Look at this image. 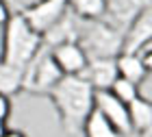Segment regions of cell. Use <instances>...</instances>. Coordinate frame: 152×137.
I'll return each instance as SVG.
<instances>
[{
    "instance_id": "cell-1",
    "label": "cell",
    "mask_w": 152,
    "mask_h": 137,
    "mask_svg": "<svg viewBox=\"0 0 152 137\" xmlns=\"http://www.w3.org/2000/svg\"><path fill=\"white\" fill-rule=\"evenodd\" d=\"M59 113V122L67 135H83L87 118L96 109V89L83 76H63L48 96Z\"/></svg>"
},
{
    "instance_id": "cell-2",
    "label": "cell",
    "mask_w": 152,
    "mask_h": 137,
    "mask_svg": "<svg viewBox=\"0 0 152 137\" xmlns=\"http://www.w3.org/2000/svg\"><path fill=\"white\" fill-rule=\"evenodd\" d=\"M44 46H46L44 35L33 29L22 13H15L11 18V22L4 26L0 57H2L4 63L26 70V65L37 57Z\"/></svg>"
},
{
    "instance_id": "cell-3",
    "label": "cell",
    "mask_w": 152,
    "mask_h": 137,
    "mask_svg": "<svg viewBox=\"0 0 152 137\" xmlns=\"http://www.w3.org/2000/svg\"><path fill=\"white\" fill-rule=\"evenodd\" d=\"M78 44L89 61L117 59L124 52V33L107 20H83Z\"/></svg>"
},
{
    "instance_id": "cell-4",
    "label": "cell",
    "mask_w": 152,
    "mask_h": 137,
    "mask_svg": "<svg viewBox=\"0 0 152 137\" xmlns=\"http://www.w3.org/2000/svg\"><path fill=\"white\" fill-rule=\"evenodd\" d=\"M65 74L61 72L59 63L52 57V50L44 46L39 54L26 65L24 70V87L22 92L33 94V96H50L52 89L61 83Z\"/></svg>"
},
{
    "instance_id": "cell-5",
    "label": "cell",
    "mask_w": 152,
    "mask_h": 137,
    "mask_svg": "<svg viewBox=\"0 0 152 137\" xmlns=\"http://www.w3.org/2000/svg\"><path fill=\"white\" fill-rule=\"evenodd\" d=\"M67 11H70V0H35V2L26 4L20 13L28 20V24L37 33L44 35Z\"/></svg>"
},
{
    "instance_id": "cell-6",
    "label": "cell",
    "mask_w": 152,
    "mask_h": 137,
    "mask_svg": "<svg viewBox=\"0 0 152 137\" xmlns=\"http://www.w3.org/2000/svg\"><path fill=\"white\" fill-rule=\"evenodd\" d=\"M96 109L104 115L117 128L122 137H128L133 133V122H130V109L126 102H122L111 89H100L96 92Z\"/></svg>"
},
{
    "instance_id": "cell-7",
    "label": "cell",
    "mask_w": 152,
    "mask_h": 137,
    "mask_svg": "<svg viewBox=\"0 0 152 137\" xmlns=\"http://www.w3.org/2000/svg\"><path fill=\"white\" fill-rule=\"evenodd\" d=\"M152 0H107V22L117 26L122 33L128 31V26L139 18L141 11H146Z\"/></svg>"
},
{
    "instance_id": "cell-8",
    "label": "cell",
    "mask_w": 152,
    "mask_h": 137,
    "mask_svg": "<svg viewBox=\"0 0 152 137\" xmlns=\"http://www.w3.org/2000/svg\"><path fill=\"white\" fill-rule=\"evenodd\" d=\"M80 26H83V20L70 9L63 18L59 20V22H54L50 29L44 33V44L48 48H57L61 44H74V42H78Z\"/></svg>"
},
{
    "instance_id": "cell-9",
    "label": "cell",
    "mask_w": 152,
    "mask_h": 137,
    "mask_svg": "<svg viewBox=\"0 0 152 137\" xmlns=\"http://www.w3.org/2000/svg\"><path fill=\"white\" fill-rule=\"evenodd\" d=\"M54 61L59 63L61 72L65 76H83V72L89 65V57L85 54V50L80 48L78 42L74 44H61L57 48H50Z\"/></svg>"
},
{
    "instance_id": "cell-10",
    "label": "cell",
    "mask_w": 152,
    "mask_h": 137,
    "mask_svg": "<svg viewBox=\"0 0 152 137\" xmlns=\"http://www.w3.org/2000/svg\"><path fill=\"white\" fill-rule=\"evenodd\" d=\"M150 44H152V4L146 11H141L139 18L124 33V52L141 54V50Z\"/></svg>"
},
{
    "instance_id": "cell-11",
    "label": "cell",
    "mask_w": 152,
    "mask_h": 137,
    "mask_svg": "<svg viewBox=\"0 0 152 137\" xmlns=\"http://www.w3.org/2000/svg\"><path fill=\"white\" fill-rule=\"evenodd\" d=\"M83 78H87L89 83L94 85L96 92L111 89L113 83L120 78L117 59H94V61H89L87 70L83 72Z\"/></svg>"
},
{
    "instance_id": "cell-12",
    "label": "cell",
    "mask_w": 152,
    "mask_h": 137,
    "mask_svg": "<svg viewBox=\"0 0 152 137\" xmlns=\"http://www.w3.org/2000/svg\"><path fill=\"white\" fill-rule=\"evenodd\" d=\"M117 70H120L122 78H128L137 85H141L148 76V70L143 65V57L137 52H122L117 57Z\"/></svg>"
},
{
    "instance_id": "cell-13",
    "label": "cell",
    "mask_w": 152,
    "mask_h": 137,
    "mask_svg": "<svg viewBox=\"0 0 152 137\" xmlns=\"http://www.w3.org/2000/svg\"><path fill=\"white\" fill-rule=\"evenodd\" d=\"M130 109V122H133V133H143L148 131V128L152 126V100L143 98V96H139V98H135L133 102L128 105Z\"/></svg>"
},
{
    "instance_id": "cell-14",
    "label": "cell",
    "mask_w": 152,
    "mask_h": 137,
    "mask_svg": "<svg viewBox=\"0 0 152 137\" xmlns=\"http://www.w3.org/2000/svg\"><path fill=\"white\" fill-rule=\"evenodd\" d=\"M24 87V70L18 65H9V63H0V94L11 96L22 92Z\"/></svg>"
},
{
    "instance_id": "cell-15",
    "label": "cell",
    "mask_w": 152,
    "mask_h": 137,
    "mask_svg": "<svg viewBox=\"0 0 152 137\" xmlns=\"http://www.w3.org/2000/svg\"><path fill=\"white\" fill-rule=\"evenodd\" d=\"M83 137H122V135L117 133V128L98 111V109H94L91 115H89L87 122H85Z\"/></svg>"
},
{
    "instance_id": "cell-16",
    "label": "cell",
    "mask_w": 152,
    "mask_h": 137,
    "mask_svg": "<svg viewBox=\"0 0 152 137\" xmlns=\"http://www.w3.org/2000/svg\"><path fill=\"white\" fill-rule=\"evenodd\" d=\"M70 9L80 20H104L107 0H70Z\"/></svg>"
},
{
    "instance_id": "cell-17",
    "label": "cell",
    "mask_w": 152,
    "mask_h": 137,
    "mask_svg": "<svg viewBox=\"0 0 152 137\" xmlns=\"http://www.w3.org/2000/svg\"><path fill=\"white\" fill-rule=\"evenodd\" d=\"M111 92H113L122 102H126V105H130L135 98H139V96H141V94H139V85L133 83V81H128V78H122V76L113 83Z\"/></svg>"
},
{
    "instance_id": "cell-18",
    "label": "cell",
    "mask_w": 152,
    "mask_h": 137,
    "mask_svg": "<svg viewBox=\"0 0 152 137\" xmlns=\"http://www.w3.org/2000/svg\"><path fill=\"white\" fill-rule=\"evenodd\" d=\"M9 115H11V98L0 94V124H4Z\"/></svg>"
},
{
    "instance_id": "cell-19",
    "label": "cell",
    "mask_w": 152,
    "mask_h": 137,
    "mask_svg": "<svg viewBox=\"0 0 152 137\" xmlns=\"http://www.w3.org/2000/svg\"><path fill=\"white\" fill-rule=\"evenodd\" d=\"M11 18H13V13L9 11V4H7L4 0H0V29H4V26L11 22Z\"/></svg>"
},
{
    "instance_id": "cell-20",
    "label": "cell",
    "mask_w": 152,
    "mask_h": 137,
    "mask_svg": "<svg viewBox=\"0 0 152 137\" xmlns=\"http://www.w3.org/2000/svg\"><path fill=\"white\" fill-rule=\"evenodd\" d=\"M141 57H143V65H146V70H148V74H152V50H148V52H143Z\"/></svg>"
},
{
    "instance_id": "cell-21",
    "label": "cell",
    "mask_w": 152,
    "mask_h": 137,
    "mask_svg": "<svg viewBox=\"0 0 152 137\" xmlns=\"http://www.w3.org/2000/svg\"><path fill=\"white\" fill-rule=\"evenodd\" d=\"M2 137H26L22 131H11V128H7V131L2 133Z\"/></svg>"
},
{
    "instance_id": "cell-22",
    "label": "cell",
    "mask_w": 152,
    "mask_h": 137,
    "mask_svg": "<svg viewBox=\"0 0 152 137\" xmlns=\"http://www.w3.org/2000/svg\"><path fill=\"white\" fill-rule=\"evenodd\" d=\"M137 137H152V126L148 128V131H143V133H139Z\"/></svg>"
}]
</instances>
